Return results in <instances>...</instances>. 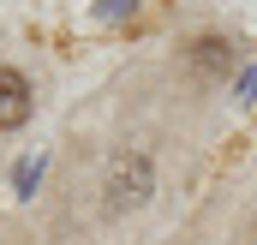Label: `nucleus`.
I'll return each mask as SVG.
<instances>
[{
    "label": "nucleus",
    "mask_w": 257,
    "mask_h": 245,
    "mask_svg": "<svg viewBox=\"0 0 257 245\" xmlns=\"http://www.w3.org/2000/svg\"><path fill=\"white\" fill-rule=\"evenodd\" d=\"M150 185H156V162H150L144 150L114 156V174H108V215H126V209H138V203L150 197Z\"/></svg>",
    "instance_id": "nucleus-1"
},
{
    "label": "nucleus",
    "mask_w": 257,
    "mask_h": 245,
    "mask_svg": "<svg viewBox=\"0 0 257 245\" xmlns=\"http://www.w3.org/2000/svg\"><path fill=\"white\" fill-rule=\"evenodd\" d=\"M36 114V96H30V78L18 66H0V132H18V126Z\"/></svg>",
    "instance_id": "nucleus-2"
},
{
    "label": "nucleus",
    "mask_w": 257,
    "mask_h": 245,
    "mask_svg": "<svg viewBox=\"0 0 257 245\" xmlns=\"http://www.w3.org/2000/svg\"><path fill=\"white\" fill-rule=\"evenodd\" d=\"M192 66L197 72H227V66H233V48H227L221 36H197L192 42Z\"/></svg>",
    "instance_id": "nucleus-3"
}]
</instances>
